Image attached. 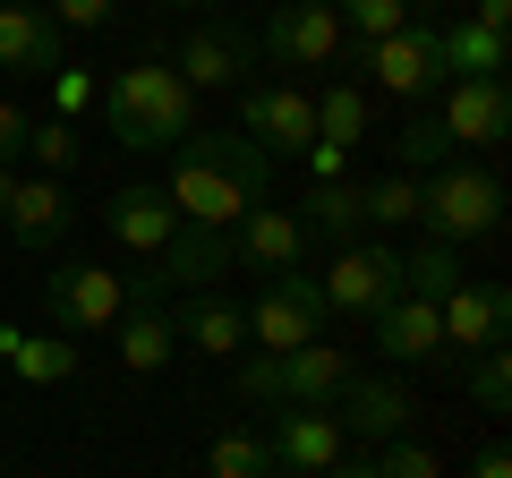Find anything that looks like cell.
<instances>
[{"label":"cell","instance_id":"obj_33","mask_svg":"<svg viewBox=\"0 0 512 478\" xmlns=\"http://www.w3.org/2000/svg\"><path fill=\"white\" fill-rule=\"evenodd\" d=\"M376 478H444V461H436V444H419V436H393V444H376Z\"/></svg>","mask_w":512,"mask_h":478},{"label":"cell","instance_id":"obj_7","mask_svg":"<svg viewBox=\"0 0 512 478\" xmlns=\"http://www.w3.org/2000/svg\"><path fill=\"white\" fill-rule=\"evenodd\" d=\"M43 325L52 333H111L120 325V308H128V282L111 274V265H60V274H43Z\"/></svg>","mask_w":512,"mask_h":478},{"label":"cell","instance_id":"obj_43","mask_svg":"<svg viewBox=\"0 0 512 478\" xmlns=\"http://www.w3.org/2000/svg\"><path fill=\"white\" fill-rule=\"evenodd\" d=\"M163 9H197V0H163Z\"/></svg>","mask_w":512,"mask_h":478},{"label":"cell","instance_id":"obj_28","mask_svg":"<svg viewBox=\"0 0 512 478\" xmlns=\"http://www.w3.org/2000/svg\"><path fill=\"white\" fill-rule=\"evenodd\" d=\"M26 163L43 171V180H69L77 163H86V129H69V120H26Z\"/></svg>","mask_w":512,"mask_h":478},{"label":"cell","instance_id":"obj_30","mask_svg":"<svg viewBox=\"0 0 512 478\" xmlns=\"http://www.w3.org/2000/svg\"><path fill=\"white\" fill-rule=\"evenodd\" d=\"M359 214L376 222V231H410V222H419V180H410V171L359 180Z\"/></svg>","mask_w":512,"mask_h":478},{"label":"cell","instance_id":"obj_20","mask_svg":"<svg viewBox=\"0 0 512 478\" xmlns=\"http://www.w3.org/2000/svg\"><path fill=\"white\" fill-rule=\"evenodd\" d=\"M103 231L120 239L128 257H163V239L180 231V214H171V197L154 180H128V188H111V205H103Z\"/></svg>","mask_w":512,"mask_h":478},{"label":"cell","instance_id":"obj_37","mask_svg":"<svg viewBox=\"0 0 512 478\" xmlns=\"http://www.w3.org/2000/svg\"><path fill=\"white\" fill-rule=\"evenodd\" d=\"M299 163H308V180H350V154H342V146H325V137H316Z\"/></svg>","mask_w":512,"mask_h":478},{"label":"cell","instance_id":"obj_26","mask_svg":"<svg viewBox=\"0 0 512 478\" xmlns=\"http://www.w3.org/2000/svg\"><path fill=\"white\" fill-rule=\"evenodd\" d=\"M308 103H316V137H325V146L350 154L367 137V86H359V77H333V86L308 94Z\"/></svg>","mask_w":512,"mask_h":478},{"label":"cell","instance_id":"obj_1","mask_svg":"<svg viewBox=\"0 0 512 478\" xmlns=\"http://www.w3.org/2000/svg\"><path fill=\"white\" fill-rule=\"evenodd\" d=\"M171 214L205 222V231H231L239 214L274 205V154H256L239 129H188L171 146V180H163Z\"/></svg>","mask_w":512,"mask_h":478},{"label":"cell","instance_id":"obj_41","mask_svg":"<svg viewBox=\"0 0 512 478\" xmlns=\"http://www.w3.org/2000/svg\"><path fill=\"white\" fill-rule=\"evenodd\" d=\"M325 478H376V461H359V453H342V461H333Z\"/></svg>","mask_w":512,"mask_h":478},{"label":"cell","instance_id":"obj_4","mask_svg":"<svg viewBox=\"0 0 512 478\" xmlns=\"http://www.w3.org/2000/svg\"><path fill=\"white\" fill-rule=\"evenodd\" d=\"M248 308V342L256 350H308L325 342V291H316V274H265V291L239 299Z\"/></svg>","mask_w":512,"mask_h":478},{"label":"cell","instance_id":"obj_17","mask_svg":"<svg viewBox=\"0 0 512 478\" xmlns=\"http://www.w3.org/2000/svg\"><path fill=\"white\" fill-rule=\"evenodd\" d=\"M308 257V231H299L291 205H256V214L231 222V265H256V274H299Z\"/></svg>","mask_w":512,"mask_h":478},{"label":"cell","instance_id":"obj_32","mask_svg":"<svg viewBox=\"0 0 512 478\" xmlns=\"http://www.w3.org/2000/svg\"><path fill=\"white\" fill-rule=\"evenodd\" d=\"M333 18H342L350 43H384L410 26V0H333Z\"/></svg>","mask_w":512,"mask_h":478},{"label":"cell","instance_id":"obj_35","mask_svg":"<svg viewBox=\"0 0 512 478\" xmlns=\"http://www.w3.org/2000/svg\"><path fill=\"white\" fill-rule=\"evenodd\" d=\"M94 94H103V86H94L86 69H52V120H69V129H77V120L94 111Z\"/></svg>","mask_w":512,"mask_h":478},{"label":"cell","instance_id":"obj_39","mask_svg":"<svg viewBox=\"0 0 512 478\" xmlns=\"http://www.w3.org/2000/svg\"><path fill=\"white\" fill-rule=\"evenodd\" d=\"M470 26H487V35H512V0H478Z\"/></svg>","mask_w":512,"mask_h":478},{"label":"cell","instance_id":"obj_45","mask_svg":"<svg viewBox=\"0 0 512 478\" xmlns=\"http://www.w3.org/2000/svg\"><path fill=\"white\" fill-rule=\"evenodd\" d=\"M274 478H299V470H274Z\"/></svg>","mask_w":512,"mask_h":478},{"label":"cell","instance_id":"obj_9","mask_svg":"<svg viewBox=\"0 0 512 478\" xmlns=\"http://www.w3.org/2000/svg\"><path fill=\"white\" fill-rule=\"evenodd\" d=\"M180 86L188 94H205V86H248V69H256V26H231V18H205V26H188V43H180Z\"/></svg>","mask_w":512,"mask_h":478},{"label":"cell","instance_id":"obj_24","mask_svg":"<svg viewBox=\"0 0 512 478\" xmlns=\"http://www.w3.org/2000/svg\"><path fill=\"white\" fill-rule=\"evenodd\" d=\"M77 359H86V350H77L69 333H52V325H43V333H26V325H18V342H9V359H0V368L18 376V385H69V376H77Z\"/></svg>","mask_w":512,"mask_h":478},{"label":"cell","instance_id":"obj_29","mask_svg":"<svg viewBox=\"0 0 512 478\" xmlns=\"http://www.w3.org/2000/svg\"><path fill=\"white\" fill-rule=\"evenodd\" d=\"M205 478H274V444L256 436V427H222L205 444Z\"/></svg>","mask_w":512,"mask_h":478},{"label":"cell","instance_id":"obj_21","mask_svg":"<svg viewBox=\"0 0 512 478\" xmlns=\"http://www.w3.org/2000/svg\"><path fill=\"white\" fill-rule=\"evenodd\" d=\"M171 333H180L188 350H205V359H239L248 350V308L222 291H188L180 308H171Z\"/></svg>","mask_w":512,"mask_h":478},{"label":"cell","instance_id":"obj_31","mask_svg":"<svg viewBox=\"0 0 512 478\" xmlns=\"http://www.w3.org/2000/svg\"><path fill=\"white\" fill-rule=\"evenodd\" d=\"M453 137L436 129V111H419V120H410V129H393V171H410V180H427V171H444L453 163Z\"/></svg>","mask_w":512,"mask_h":478},{"label":"cell","instance_id":"obj_27","mask_svg":"<svg viewBox=\"0 0 512 478\" xmlns=\"http://www.w3.org/2000/svg\"><path fill=\"white\" fill-rule=\"evenodd\" d=\"M402 291H410V299H453V291H461V248H444V239L402 248Z\"/></svg>","mask_w":512,"mask_h":478},{"label":"cell","instance_id":"obj_2","mask_svg":"<svg viewBox=\"0 0 512 478\" xmlns=\"http://www.w3.org/2000/svg\"><path fill=\"white\" fill-rule=\"evenodd\" d=\"M94 103H103V129L120 137L128 154H171L197 129V94L180 86L171 60H128V69H111V86L94 94Z\"/></svg>","mask_w":512,"mask_h":478},{"label":"cell","instance_id":"obj_44","mask_svg":"<svg viewBox=\"0 0 512 478\" xmlns=\"http://www.w3.org/2000/svg\"><path fill=\"white\" fill-rule=\"evenodd\" d=\"M308 9H333V0H308Z\"/></svg>","mask_w":512,"mask_h":478},{"label":"cell","instance_id":"obj_3","mask_svg":"<svg viewBox=\"0 0 512 478\" xmlns=\"http://www.w3.org/2000/svg\"><path fill=\"white\" fill-rule=\"evenodd\" d=\"M419 231L444 239V248H470V239H495L504 231V180L487 163H444L419 180Z\"/></svg>","mask_w":512,"mask_h":478},{"label":"cell","instance_id":"obj_14","mask_svg":"<svg viewBox=\"0 0 512 478\" xmlns=\"http://www.w3.org/2000/svg\"><path fill=\"white\" fill-rule=\"evenodd\" d=\"M436 129L453 137V146H504V137H512V86H504V77H453Z\"/></svg>","mask_w":512,"mask_h":478},{"label":"cell","instance_id":"obj_5","mask_svg":"<svg viewBox=\"0 0 512 478\" xmlns=\"http://www.w3.org/2000/svg\"><path fill=\"white\" fill-rule=\"evenodd\" d=\"M316 291H325V316H376L384 299H402V248L393 239H350V248H333Z\"/></svg>","mask_w":512,"mask_h":478},{"label":"cell","instance_id":"obj_16","mask_svg":"<svg viewBox=\"0 0 512 478\" xmlns=\"http://www.w3.org/2000/svg\"><path fill=\"white\" fill-rule=\"evenodd\" d=\"M0 69H9V77L69 69V35L52 26V9H35V0H0Z\"/></svg>","mask_w":512,"mask_h":478},{"label":"cell","instance_id":"obj_8","mask_svg":"<svg viewBox=\"0 0 512 478\" xmlns=\"http://www.w3.org/2000/svg\"><path fill=\"white\" fill-rule=\"evenodd\" d=\"M359 69H367V86H376V94H393V103H427V94L444 86V69H436V26H427V18H410L402 35L359 43Z\"/></svg>","mask_w":512,"mask_h":478},{"label":"cell","instance_id":"obj_11","mask_svg":"<svg viewBox=\"0 0 512 478\" xmlns=\"http://www.w3.org/2000/svg\"><path fill=\"white\" fill-rule=\"evenodd\" d=\"M410 419H419V402H410L402 376H350L342 393H333V427L359 444H393L410 436Z\"/></svg>","mask_w":512,"mask_h":478},{"label":"cell","instance_id":"obj_23","mask_svg":"<svg viewBox=\"0 0 512 478\" xmlns=\"http://www.w3.org/2000/svg\"><path fill=\"white\" fill-rule=\"evenodd\" d=\"M171 359H180L171 308H120V368H128V376H163Z\"/></svg>","mask_w":512,"mask_h":478},{"label":"cell","instance_id":"obj_12","mask_svg":"<svg viewBox=\"0 0 512 478\" xmlns=\"http://www.w3.org/2000/svg\"><path fill=\"white\" fill-rule=\"evenodd\" d=\"M367 333H376V350H384V368H453L444 359V325H436V299H384L376 316H367ZM461 376V368H453Z\"/></svg>","mask_w":512,"mask_h":478},{"label":"cell","instance_id":"obj_6","mask_svg":"<svg viewBox=\"0 0 512 478\" xmlns=\"http://www.w3.org/2000/svg\"><path fill=\"white\" fill-rule=\"evenodd\" d=\"M239 137H248L256 154L291 163V154L316 146V103L299 86H282V77H248V86H239Z\"/></svg>","mask_w":512,"mask_h":478},{"label":"cell","instance_id":"obj_38","mask_svg":"<svg viewBox=\"0 0 512 478\" xmlns=\"http://www.w3.org/2000/svg\"><path fill=\"white\" fill-rule=\"evenodd\" d=\"M26 120H35V111L0 103V163H18V154H26Z\"/></svg>","mask_w":512,"mask_h":478},{"label":"cell","instance_id":"obj_25","mask_svg":"<svg viewBox=\"0 0 512 478\" xmlns=\"http://www.w3.org/2000/svg\"><path fill=\"white\" fill-rule=\"evenodd\" d=\"M436 69H444V86H453V77H504V35H487V26H470V18L436 26Z\"/></svg>","mask_w":512,"mask_h":478},{"label":"cell","instance_id":"obj_36","mask_svg":"<svg viewBox=\"0 0 512 478\" xmlns=\"http://www.w3.org/2000/svg\"><path fill=\"white\" fill-rule=\"evenodd\" d=\"M120 18V0H52V26L60 35H103Z\"/></svg>","mask_w":512,"mask_h":478},{"label":"cell","instance_id":"obj_42","mask_svg":"<svg viewBox=\"0 0 512 478\" xmlns=\"http://www.w3.org/2000/svg\"><path fill=\"white\" fill-rule=\"evenodd\" d=\"M9 197H18V171H9V163H0V214H9Z\"/></svg>","mask_w":512,"mask_h":478},{"label":"cell","instance_id":"obj_10","mask_svg":"<svg viewBox=\"0 0 512 478\" xmlns=\"http://www.w3.org/2000/svg\"><path fill=\"white\" fill-rule=\"evenodd\" d=\"M436 325H444V359H478V350H495L512 333V291L504 282H461L453 299H436Z\"/></svg>","mask_w":512,"mask_h":478},{"label":"cell","instance_id":"obj_34","mask_svg":"<svg viewBox=\"0 0 512 478\" xmlns=\"http://www.w3.org/2000/svg\"><path fill=\"white\" fill-rule=\"evenodd\" d=\"M461 368H470V402H478V410H504V402H512V359H504V342L478 350V359H461Z\"/></svg>","mask_w":512,"mask_h":478},{"label":"cell","instance_id":"obj_22","mask_svg":"<svg viewBox=\"0 0 512 478\" xmlns=\"http://www.w3.org/2000/svg\"><path fill=\"white\" fill-rule=\"evenodd\" d=\"M299 231L325 239V248H350V239H367L359 180H308V197H299Z\"/></svg>","mask_w":512,"mask_h":478},{"label":"cell","instance_id":"obj_40","mask_svg":"<svg viewBox=\"0 0 512 478\" xmlns=\"http://www.w3.org/2000/svg\"><path fill=\"white\" fill-rule=\"evenodd\" d=\"M470 478H512V453H504V444H478V461H470Z\"/></svg>","mask_w":512,"mask_h":478},{"label":"cell","instance_id":"obj_19","mask_svg":"<svg viewBox=\"0 0 512 478\" xmlns=\"http://www.w3.org/2000/svg\"><path fill=\"white\" fill-rule=\"evenodd\" d=\"M265 444H274V470H299V478H325L333 461L350 453V436L333 427V410H282V419L265 427Z\"/></svg>","mask_w":512,"mask_h":478},{"label":"cell","instance_id":"obj_15","mask_svg":"<svg viewBox=\"0 0 512 478\" xmlns=\"http://www.w3.org/2000/svg\"><path fill=\"white\" fill-rule=\"evenodd\" d=\"M350 350L342 342H308V350H282L274 359V410H333V393L350 385Z\"/></svg>","mask_w":512,"mask_h":478},{"label":"cell","instance_id":"obj_18","mask_svg":"<svg viewBox=\"0 0 512 478\" xmlns=\"http://www.w3.org/2000/svg\"><path fill=\"white\" fill-rule=\"evenodd\" d=\"M69 222H77V205H69V188L60 180H18V197H9V214H0V231L18 239L26 257H52L60 239H69Z\"/></svg>","mask_w":512,"mask_h":478},{"label":"cell","instance_id":"obj_13","mask_svg":"<svg viewBox=\"0 0 512 478\" xmlns=\"http://www.w3.org/2000/svg\"><path fill=\"white\" fill-rule=\"evenodd\" d=\"M342 52V18L308 9V0H282L274 18L256 26V60H282V69H325Z\"/></svg>","mask_w":512,"mask_h":478}]
</instances>
